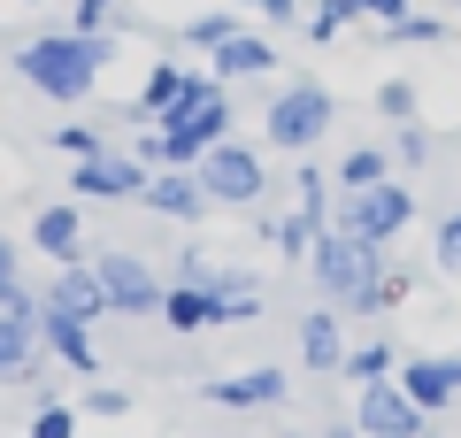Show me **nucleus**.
<instances>
[{
	"instance_id": "nucleus-3",
	"label": "nucleus",
	"mask_w": 461,
	"mask_h": 438,
	"mask_svg": "<svg viewBox=\"0 0 461 438\" xmlns=\"http://www.w3.org/2000/svg\"><path fill=\"white\" fill-rule=\"evenodd\" d=\"M330 115H339V100H330L323 85H285V93L269 100V115H262V139H269V146H293V154H308V146H323Z\"/></svg>"
},
{
	"instance_id": "nucleus-4",
	"label": "nucleus",
	"mask_w": 461,
	"mask_h": 438,
	"mask_svg": "<svg viewBox=\"0 0 461 438\" xmlns=\"http://www.w3.org/2000/svg\"><path fill=\"white\" fill-rule=\"evenodd\" d=\"M193 178H200V193H208V208H247V200H262L269 169H262V154H254V146L223 139L215 154H200Z\"/></svg>"
},
{
	"instance_id": "nucleus-13",
	"label": "nucleus",
	"mask_w": 461,
	"mask_h": 438,
	"mask_svg": "<svg viewBox=\"0 0 461 438\" xmlns=\"http://www.w3.org/2000/svg\"><path fill=\"white\" fill-rule=\"evenodd\" d=\"M39 308H16V315H0V385H32L39 370Z\"/></svg>"
},
{
	"instance_id": "nucleus-17",
	"label": "nucleus",
	"mask_w": 461,
	"mask_h": 438,
	"mask_svg": "<svg viewBox=\"0 0 461 438\" xmlns=\"http://www.w3.org/2000/svg\"><path fill=\"white\" fill-rule=\"evenodd\" d=\"M200 400H215V407H269V400H285V370H239V377H215Z\"/></svg>"
},
{
	"instance_id": "nucleus-26",
	"label": "nucleus",
	"mask_w": 461,
	"mask_h": 438,
	"mask_svg": "<svg viewBox=\"0 0 461 438\" xmlns=\"http://www.w3.org/2000/svg\"><path fill=\"white\" fill-rule=\"evenodd\" d=\"M54 146H62L69 162H100V154H108V139H100L93 123H62V131H54Z\"/></svg>"
},
{
	"instance_id": "nucleus-31",
	"label": "nucleus",
	"mask_w": 461,
	"mask_h": 438,
	"mask_svg": "<svg viewBox=\"0 0 461 438\" xmlns=\"http://www.w3.org/2000/svg\"><path fill=\"white\" fill-rule=\"evenodd\" d=\"M438 269H454V277H461V208L438 224Z\"/></svg>"
},
{
	"instance_id": "nucleus-23",
	"label": "nucleus",
	"mask_w": 461,
	"mask_h": 438,
	"mask_svg": "<svg viewBox=\"0 0 461 438\" xmlns=\"http://www.w3.org/2000/svg\"><path fill=\"white\" fill-rule=\"evenodd\" d=\"M354 16H362V0H315L308 16H300V32H308L315 47H330V39H339V32H346Z\"/></svg>"
},
{
	"instance_id": "nucleus-30",
	"label": "nucleus",
	"mask_w": 461,
	"mask_h": 438,
	"mask_svg": "<svg viewBox=\"0 0 461 438\" xmlns=\"http://www.w3.org/2000/svg\"><path fill=\"white\" fill-rule=\"evenodd\" d=\"M269 239H277L285 254H300V261H308V246H315V224H308V215H285V224L269 231Z\"/></svg>"
},
{
	"instance_id": "nucleus-29",
	"label": "nucleus",
	"mask_w": 461,
	"mask_h": 438,
	"mask_svg": "<svg viewBox=\"0 0 461 438\" xmlns=\"http://www.w3.org/2000/svg\"><path fill=\"white\" fill-rule=\"evenodd\" d=\"M393 162H400V169H423V162H430V131H423V123H408V131L393 139Z\"/></svg>"
},
{
	"instance_id": "nucleus-14",
	"label": "nucleus",
	"mask_w": 461,
	"mask_h": 438,
	"mask_svg": "<svg viewBox=\"0 0 461 438\" xmlns=\"http://www.w3.org/2000/svg\"><path fill=\"white\" fill-rule=\"evenodd\" d=\"M139 200H147L154 215H169V224H193V215L208 208V193H200V178H193V169H154Z\"/></svg>"
},
{
	"instance_id": "nucleus-27",
	"label": "nucleus",
	"mask_w": 461,
	"mask_h": 438,
	"mask_svg": "<svg viewBox=\"0 0 461 438\" xmlns=\"http://www.w3.org/2000/svg\"><path fill=\"white\" fill-rule=\"evenodd\" d=\"M377 108H384V123H400V131H408V123H415V85H408V78L377 85Z\"/></svg>"
},
{
	"instance_id": "nucleus-16",
	"label": "nucleus",
	"mask_w": 461,
	"mask_h": 438,
	"mask_svg": "<svg viewBox=\"0 0 461 438\" xmlns=\"http://www.w3.org/2000/svg\"><path fill=\"white\" fill-rule=\"evenodd\" d=\"M346 324H339V308H315V315H300V361L308 370H346Z\"/></svg>"
},
{
	"instance_id": "nucleus-19",
	"label": "nucleus",
	"mask_w": 461,
	"mask_h": 438,
	"mask_svg": "<svg viewBox=\"0 0 461 438\" xmlns=\"http://www.w3.org/2000/svg\"><path fill=\"white\" fill-rule=\"evenodd\" d=\"M277 69V47L269 39H254V32H239L223 54H215V85H239V78H269Z\"/></svg>"
},
{
	"instance_id": "nucleus-28",
	"label": "nucleus",
	"mask_w": 461,
	"mask_h": 438,
	"mask_svg": "<svg viewBox=\"0 0 461 438\" xmlns=\"http://www.w3.org/2000/svg\"><path fill=\"white\" fill-rule=\"evenodd\" d=\"M32 438H77V407H62V400H39Z\"/></svg>"
},
{
	"instance_id": "nucleus-35",
	"label": "nucleus",
	"mask_w": 461,
	"mask_h": 438,
	"mask_svg": "<svg viewBox=\"0 0 461 438\" xmlns=\"http://www.w3.org/2000/svg\"><path fill=\"white\" fill-rule=\"evenodd\" d=\"M254 8H262L269 23H293V16H300V0H254Z\"/></svg>"
},
{
	"instance_id": "nucleus-24",
	"label": "nucleus",
	"mask_w": 461,
	"mask_h": 438,
	"mask_svg": "<svg viewBox=\"0 0 461 438\" xmlns=\"http://www.w3.org/2000/svg\"><path fill=\"white\" fill-rule=\"evenodd\" d=\"M384 39H393V47H438V39H446V16H423V8H408V16H400Z\"/></svg>"
},
{
	"instance_id": "nucleus-8",
	"label": "nucleus",
	"mask_w": 461,
	"mask_h": 438,
	"mask_svg": "<svg viewBox=\"0 0 461 438\" xmlns=\"http://www.w3.org/2000/svg\"><path fill=\"white\" fill-rule=\"evenodd\" d=\"M93 277H100V292H108V308H115V315H162V300H169L162 277H154L139 254H100Z\"/></svg>"
},
{
	"instance_id": "nucleus-32",
	"label": "nucleus",
	"mask_w": 461,
	"mask_h": 438,
	"mask_svg": "<svg viewBox=\"0 0 461 438\" xmlns=\"http://www.w3.org/2000/svg\"><path fill=\"white\" fill-rule=\"evenodd\" d=\"M85 415H131V392H85Z\"/></svg>"
},
{
	"instance_id": "nucleus-25",
	"label": "nucleus",
	"mask_w": 461,
	"mask_h": 438,
	"mask_svg": "<svg viewBox=\"0 0 461 438\" xmlns=\"http://www.w3.org/2000/svg\"><path fill=\"white\" fill-rule=\"evenodd\" d=\"M16 308H39L32 292H23V269H16V246L0 239V315H16Z\"/></svg>"
},
{
	"instance_id": "nucleus-20",
	"label": "nucleus",
	"mask_w": 461,
	"mask_h": 438,
	"mask_svg": "<svg viewBox=\"0 0 461 438\" xmlns=\"http://www.w3.org/2000/svg\"><path fill=\"white\" fill-rule=\"evenodd\" d=\"M177 39H185L193 54H223L230 39H239V8H200V16L177 23Z\"/></svg>"
},
{
	"instance_id": "nucleus-10",
	"label": "nucleus",
	"mask_w": 461,
	"mask_h": 438,
	"mask_svg": "<svg viewBox=\"0 0 461 438\" xmlns=\"http://www.w3.org/2000/svg\"><path fill=\"white\" fill-rule=\"evenodd\" d=\"M154 169L139 154H100V162H77V200H139Z\"/></svg>"
},
{
	"instance_id": "nucleus-11",
	"label": "nucleus",
	"mask_w": 461,
	"mask_h": 438,
	"mask_svg": "<svg viewBox=\"0 0 461 438\" xmlns=\"http://www.w3.org/2000/svg\"><path fill=\"white\" fill-rule=\"evenodd\" d=\"M39 346H47L62 370H77V377L100 370V354H93V324H77L69 308H47V300H39Z\"/></svg>"
},
{
	"instance_id": "nucleus-22",
	"label": "nucleus",
	"mask_w": 461,
	"mask_h": 438,
	"mask_svg": "<svg viewBox=\"0 0 461 438\" xmlns=\"http://www.w3.org/2000/svg\"><path fill=\"white\" fill-rule=\"evenodd\" d=\"M384 178H393V146H354V154L339 162L346 193H369V185H384Z\"/></svg>"
},
{
	"instance_id": "nucleus-6",
	"label": "nucleus",
	"mask_w": 461,
	"mask_h": 438,
	"mask_svg": "<svg viewBox=\"0 0 461 438\" xmlns=\"http://www.w3.org/2000/svg\"><path fill=\"white\" fill-rule=\"evenodd\" d=\"M254 315H262V285H247V292H193V285H177L162 300L169 331H223V324H254Z\"/></svg>"
},
{
	"instance_id": "nucleus-5",
	"label": "nucleus",
	"mask_w": 461,
	"mask_h": 438,
	"mask_svg": "<svg viewBox=\"0 0 461 438\" xmlns=\"http://www.w3.org/2000/svg\"><path fill=\"white\" fill-rule=\"evenodd\" d=\"M223 85H215V69H185V62H154L147 69V85H139V100H131V123H169L177 108H193V100H215Z\"/></svg>"
},
{
	"instance_id": "nucleus-15",
	"label": "nucleus",
	"mask_w": 461,
	"mask_h": 438,
	"mask_svg": "<svg viewBox=\"0 0 461 438\" xmlns=\"http://www.w3.org/2000/svg\"><path fill=\"white\" fill-rule=\"evenodd\" d=\"M32 246L47 261H62V269H77L85 261V224H77V208H39L32 215Z\"/></svg>"
},
{
	"instance_id": "nucleus-2",
	"label": "nucleus",
	"mask_w": 461,
	"mask_h": 438,
	"mask_svg": "<svg viewBox=\"0 0 461 438\" xmlns=\"http://www.w3.org/2000/svg\"><path fill=\"white\" fill-rule=\"evenodd\" d=\"M223 139H230V93H215V100L177 108L169 123H154L139 139V162L147 169H200V154H215Z\"/></svg>"
},
{
	"instance_id": "nucleus-7",
	"label": "nucleus",
	"mask_w": 461,
	"mask_h": 438,
	"mask_svg": "<svg viewBox=\"0 0 461 438\" xmlns=\"http://www.w3.org/2000/svg\"><path fill=\"white\" fill-rule=\"evenodd\" d=\"M415 224V193L400 178H384V185H369V193H354L339 208V231H354V239H369V246H384V239H400V231Z\"/></svg>"
},
{
	"instance_id": "nucleus-21",
	"label": "nucleus",
	"mask_w": 461,
	"mask_h": 438,
	"mask_svg": "<svg viewBox=\"0 0 461 438\" xmlns=\"http://www.w3.org/2000/svg\"><path fill=\"white\" fill-rule=\"evenodd\" d=\"M346 377H354V385H393V377H400V346L393 339L354 346V354H346Z\"/></svg>"
},
{
	"instance_id": "nucleus-1",
	"label": "nucleus",
	"mask_w": 461,
	"mask_h": 438,
	"mask_svg": "<svg viewBox=\"0 0 461 438\" xmlns=\"http://www.w3.org/2000/svg\"><path fill=\"white\" fill-rule=\"evenodd\" d=\"M108 62H115V39L108 32H47V39H32V47H16L23 85L47 93V100H85Z\"/></svg>"
},
{
	"instance_id": "nucleus-18",
	"label": "nucleus",
	"mask_w": 461,
	"mask_h": 438,
	"mask_svg": "<svg viewBox=\"0 0 461 438\" xmlns=\"http://www.w3.org/2000/svg\"><path fill=\"white\" fill-rule=\"evenodd\" d=\"M47 308H69L77 324H93V315H108V292H100V277H93V269L77 261V269H62V277H54Z\"/></svg>"
},
{
	"instance_id": "nucleus-34",
	"label": "nucleus",
	"mask_w": 461,
	"mask_h": 438,
	"mask_svg": "<svg viewBox=\"0 0 461 438\" xmlns=\"http://www.w3.org/2000/svg\"><path fill=\"white\" fill-rule=\"evenodd\" d=\"M108 8H115V0H77V32H100V23H108Z\"/></svg>"
},
{
	"instance_id": "nucleus-33",
	"label": "nucleus",
	"mask_w": 461,
	"mask_h": 438,
	"mask_svg": "<svg viewBox=\"0 0 461 438\" xmlns=\"http://www.w3.org/2000/svg\"><path fill=\"white\" fill-rule=\"evenodd\" d=\"M362 16H377V32H393V23L408 16V0H362Z\"/></svg>"
},
{
	"instance_id": "nucleus-12",
	"label": "nucleus",
	"mask_w": 461,
	"mask_h": 438,
	"mask_svg": "<svg viewBox=\"0 0 461 438\" xmlns=\"http://www.w3.org/2000/svg\"><path fill=\"white\" fill-rule=\"evenodd\" d=\"M400 392H408L423 415H438L446 400H461V354H423V361H400Z\"/></svg>"
},
{
	"instance_id": "nucleus-9",
	"label": "nucleus",
	"mask_w": 461,
	"mask_h": 438,
	"mask_svg": "<svg viewBox=\"0 0 461 438\" xmlns=\"http://www.w3.org/2000/svg\"><path fill=\"white\" fill-rule=\"evenodd\" d=\"M354 431H362V438H423L430 415L400 392V377H393V385H362V400H354Z\"/></svg>"
}]
</instances>
